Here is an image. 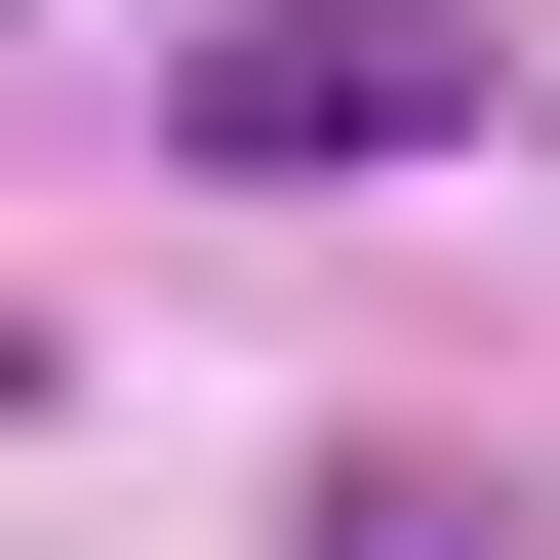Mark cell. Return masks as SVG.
I'll return each instance as SVG.
<instances>
[{
    "label": "cell",
    "instance_id": "6da1fadb",
    "mask_svg": "<svg viewBox=\"0 0 560 560\" xmlns=\"http://www.w3.org/2000/svg\"><path fill=\"white\" fill-rule=\"evenodd\" d=\"M400 120H480L441 0H320V40H200V161H400Z\"/></svg>",
    "mask_w": 560,
    "mask_h": 560
},
{
    "label": "cell",
    "instance_id": "7a4b0ae2",
    "mask_svg": "<svg viewBox=\"0 0 560 560\" xmlns=\"http://www.w3.org/2000/svg\"><path fill=\"white\" fill-rule=\"evenodd\" d=\"M320 560H480V480H320Z\"/></svg>",
    "mask_w": 560,
    "mask_h": 560
}]
</instances>
